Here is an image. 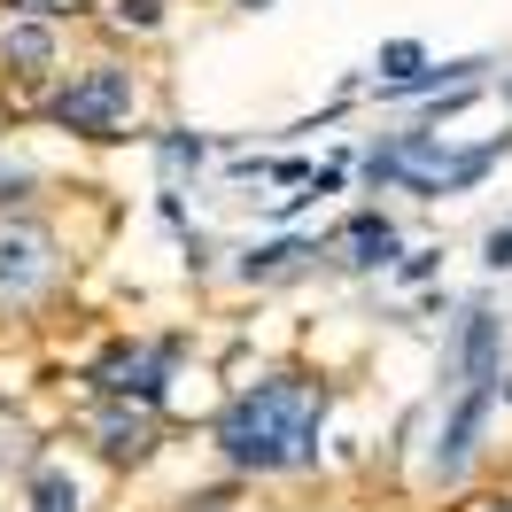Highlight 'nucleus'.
<instances>
[{
    "mask_svg": "<svg viewBox=\"0 0 512 512\" xmlns=\"http://www.w3.org/2000/svg\"><path fill=\"white\" fill-rule=\"evenodd\" d=\"M319 419H326V388L311 373H272V381L241 388L218 412V458L241 474H288L319 458Z\"/></svg>",
    "mask_w": 512,
    "mask_h": 512,
    "instance_id": "f257e3e1",
    "label": "nucleus"
},
{
    "mask_svg": "<svg viewBox=\"0 0 512 512\" xmlns=\"http://www.w3.org/2000/svg\"><path fill=\"white\" fill-rule=\"evenodd\" d=\"M132 101H140V86H132V70L117 63H94V70H78L63 94L47 101V117L63 132H86V140H117L132 117Z\"/></svg>",
    "mask_w": 512,
    "mask_h": 512,
    "instance_id": "f03ea898",
    "label": "nucleus"
},
{
    "mask_svg": "<svg viewBox=\"0 0 512 512\" xmlns=\"http://www.w3.org/2000/svg\"><path fill=\"white\" fill-rule=\"evenodd\" d=\"M86 435H94V450L109 458V466H148L163 443V419L156 404H125V396H101L94 412H86Z\"/></svg>",
    "mask_w": 512,
    "mask_h": 512,
    "instance_id": "7ed1b4c3",
    "label": "nucleus"
},
{
    "mask_svg": "<svg viewBox=\"0 0 512 512\" xmlns=\"http://www.w3.org/2000/svg\"><path fill=\"white\" fill-rule=\"evenodd\" d=\"M171 357H179V342H117V350L101 357L86 381H94L101 396H125V404H156Z\"/></svg>",
    "mask_w": 512,
    "mask_h": 512,
    "instance_id": "20e7f679",
    "label": "nucleus"
},
{
    "mask_svg": "<svg viewBox=\"0 0 512 512\" xmlns=\"http://www.w3.org/2000/svg\"><path fill=\"white\" fill-rule=\"evenodd\" d=\"M55 280V241L39 225H8L0 233V303H24Z\"/></svg>",
    "mask_w": 512,
    "mask_h": 512,
    "instance_id": "39448f33",
    "label": "nucleus"
},
{
    "mask_svg": "<svg viewBox=\"0 0 512 512\" xmlns=\"http://www.w3.org/2000/svg\"><path fill=\"white\" fill-rule=\"evenodd\" d=\"M497 357H505L497 311H466V326H458V381L466 388H497Z\"/></svg>",
    "mask_w": 512,
    "mask_h": 512,
    "instance_id": "423d86ee",
    "label": "nucleus"
},
{
    "mask_svg": "<svg viewBox=\"0 0 512 512\" xmlns=\"http://www.w3.org/2000/svg\"><path fill=\"white\" fill-rule=\"evenodd\" d=\"M481 419H489V388H466V404L450 412L443 443H435V474H443V481H458V474H466V458H474V435H481Z\"/></svg>",
    "mask_w": 512,
    "mask_h": 512,
    "instance_id": "0eeeda50",
    "label": "nucleus"
},
{
    "mask_svg": "<svg viewBox=\"0 0 512 512\" xmlns=\"http://www.w3.org/2000/svg\"><path fill=\"white\" fill-rule=\"evenodd\" d=\"M334 249H342V264H357V272H381L388 256H396V225L365 210V218H350L342 233H334Z\"/></svg>",
    "mask_w": 512,
    "mask_h": 512,
    "instance_id": "6e6552de",
    "label": "nucleus"
},
{
    "mask_svg": "<svg viewBox=\"0 0 512 512\" xmlns=\"http://www.w3.org/2000/svg\"><path fill=\"white\" fill-rule=\"evenodd\" d=\"M319 264V241H264V249H249L241 256V280H295V272H311Z\"/></svg>",
    "mask_w": 512,
    "mask_h": 512,
    "instance_id": "1a4fd4ad",
    "label": "nucleus"
},
{
    "mask_svg": "<svg viewBox=\"0 0 512 512\" xmlns=\"http://www.w3.org/2000/svg\"><path fill=\"white\" fill-rule=\"evenodd\" d=\"M0 63H16L24 78L55 70V32H47V24H32V16H24V24H8V32H0Z\"/></svg>",
    "mask_w": 512,
    "mask_h": 512,
    "instance_id": "9d476101",
    "label": "nucleus"
},
{
    "mask_svg": "<svg viewBox=\"0 0 512 512\" xmlns=\"http://www.w3.org/2000/svg\"><path fill=\"white\" fill-rule=\"evenodd\" d=\"M32 512H78V481H70L63 466H39V481H32Z\"/></svg>",
    "mask_w": 512,
    "mask_h": 512,
    "instance_id": "9b49d317",
    "label": "nucleus"
},
{
    "mask_svg": "<svg viewBox=\"0 0 512 512\" xmlns=\"http://www.w3.org/2000/svg\"><path fill=\"white\" fill-rule=\"evenodd\" d=\"M32 458H39V435H32V419L0 412V466H32Z\"/></svg>",
    "mask_w": 512,
    "mask_h": 512,
    "instance_id": "f8f14e48",
    "label": "nucleus"
},
{
    "mask_svg": "<svg viewBox=\"0 0 512 512\" xmlns=\"http://www.w3.org/2000/svg\"><path fill=\"white\" fill-rule=\"evenodd\" d=\"M156 156H163V171H194V163L210 156V140H202V132H163Z\"/></svg>",
    "mask_w": 512,
    "mask_h": 512,
    "instance_id": "ddd939ff",
    "label": "nucleus"
},
{
    "mask_svg": "<svg viewBox=\"0 0 512 512\" xmlns=\"http://www.w3.org/2000/svg\"><path fill=\"white\" fill-rule=\"evenodd\" d=\"M8 202H32V171L8 163V148H0V210H8Z\"/></svg>",
    "mask_w": 512,
    "mask_h": 512,
    "instance_id": "4468645a",
    "label": "nucleus"
},
{
    "mask_svg": "<svg viewBox=\"0 0 512 512\" xmlns=\"http://www.w3.org/2000/svg\"><path fill=\"white\" fill-rule=\"evenodd\" d=\"M109 8H117V24H125V32H156V24H163L156 0H109Z\"/></svg>",
    "mask_w": 512,
    "mask_h": 512,
    "instance_id": "2eb2a0df",
    "label": "nucleus"
},
{
    "mask_svg": "<svg viewBox=\"0 0 512 512\" xmlns=\"http://www.w3.org/2000/svg\"><path fill=\"white\" fill-rule=\"evenodd\" d=\"M0 8H24V16H86L94 0H0Z\"/></svg>",
    "mask_w": 512,
    "mask_h": 512,
    "instance_id": "dca6fc26",
    "label": "nucleus"
},
{
    "mask_svg": "<svg viewBox=\"0 0 512 512\" xmlns=\"http://www.w3.org/2000/svg\"><path fill=\"white\" fill-rule=\"evenodd\" d=\"M458 512H512V497H466Z\"/></svg>",
    "mask_w": 512,
    "mask_h": 512,
    "instance_id": "f3484780",
    "label": "nucleus"
},
{
    "mask_svg": "<svg viewBox=\"0 0 512 512\" xmlns=\"http://www.w3.org/2000/svg\"><path fill=\"white\" fill-rule=\"evenodd\" d=\"M241 8H264V0H241Z\"/></svg>",
    "mask_w": 512,
    "mask_h": 512,
    "instance_id": "a211bd4d",
    "label": "nucleus"
}]
</instances>
